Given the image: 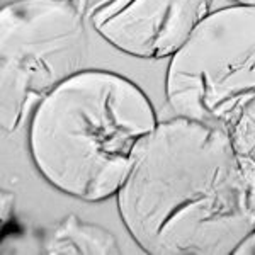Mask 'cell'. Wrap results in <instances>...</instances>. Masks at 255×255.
<instances>
[{"mask_svg": "<svg viewBox=\"0 0 255 255\" xmlns=\"http://www.w3.org/2000/svg\"><path fill=\"white\" fill-rule=\"evenodd\" d=\"M118 211L150 255H233L255 228V165L232 131L172 116L143 139Z\"/></svg>", "mask_w": 255, "mask_h": 255, "instance_id": "cell-1", "label": "cell"}, {"mask_svg": "<svg viewBox=\"0 0 255 255\" xmlns=\"http://www.w3.org/2000/svg\"><path fill=\"white\" fill-rule=\"evenodd\" d=\"M157 125L153 104L133 80L84 68L36 106L27 145L49 186L84 203H101L118 194Z\"/></svg>", "mask_w": 255, "mask_h": 255, "instance_id": "cell-2", "label": "cell"}, {"mask_svg": "<svg viewBox=\"0 0 255 255\" xmlns=\"http://www.w3.org/2000/svg\"><path fill=\"white\" fill-rule=\"evenodd\" d=\"M165 97L174 116L232 131L255 99V5L211 10L168 58Z\"/></svg>", "mask_w": 255, "mask_h": 255, "instance_id": "cell-3", "label": "cell"}, {"mask_svg": "<svg viewBox=\"0 0 255 255\" xmlns=\"http://www.w3.org/2000/svg\"><path fill=\"white\" fill-rule=\"evenodd\" d=\"M82 9L72 0H14L0 10L2 129L15 133L63 80L84 70Z\"/></svg>", "mask_w": 255, "mask_h": 255, "instance_id": "cell-4", "label": "cell"}, {"mask_svg": "<svg viewBox=\"0 0 255 255\" xmlns=\"http://www.w3.org/2000/svg\"><path fill=\"white\" fill-rule=\"evenodd\" d=\"M211 10L213 0H97L89 20L118 51L162 60L170 58Z\"/></svg>", "mask_w": 255, "mask_h": 255, "instance_id": "cell-5", "label": "cell"}, {"mask_svg": "<svg viewBox=\"0 0 255 255\" xmlns=\"http://www.w3.org/2000/svg\"><path fill=\"white\" fill-rule=\"evenodd\" d=\"M48 254H97L118 255L121 249L118 240L109 230L97 225L82 221L75 215H70L49 233L46 242Z\"/></svg>", "mask_w": 255, "mask_h": 255, "instance_id": "cell-6", "label": "cell"}, {"mask_svg": "<svg viewBox=\"0 0 255 255\" xmlns=\"http://www.w3.org/2000/svg\"><path fill=\"white\" fill-rule=\"evenodd\" d=\"M233 255H255V228L245 237V240L237 247Z\"/></svg>", "mask_w": 255, "mask_h": 255, "instance_id": "cell-7", "label": "cell"}, {"mask_svg": "<svg viewBox=\"0 0 255 255\" xmlns=\"http://www.w3.org/2000/svg\"><path fill=\"white\" fill-rule=\"evenodd\" d=\"M233 3H240V5H255V0H233Z\"/></svg>", "mask_w": 255, "mask_h": 255, "instance_id": "cell-8", "label": "cell"}, {"mask_svg": "<svg viewBox=\"0 0 255 255\" xmlns=\"http://www.w3.org/2000/svg\"><path fill=\"white\" fill-rule=\"evenodd\" d=\"M72 2H75V3H77V5H79V2H77V0H72Z\"/></svg>", "mask_w": 255, "mask_h": 255, "instance_id": "cell-9", "label": "cell"}]
</instances>
